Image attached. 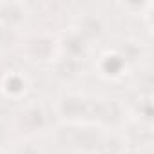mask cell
<instances>
[{"label": "cell", "instance_id": "obj_1", "mask_svg": "<svg viewBox=\"0 0 154 154\" xmlns=\"http://www.w3.org/2000/svg\"><path fill=\"white\" fill-rule=\"evenodd\" d=\"M103 136H105V132L102 131V127L93 125V123L63 122L54 131V141L58 147L72 149V150L85 152V154L98 152V149L103 141Z\"/></svg>", "mask_w": 154, "mask_h": 154}, {"label": "cell", "instance_id": "obj_2", "mask_svg": "<svg viewBox=\"0 0 154 154\" xmlns=\"http://www.w3.org/2000/svg\"><path fill=\"white\" fill-rule=\"evenodd\" d=\"M24 53L27 60L35 63H53L60 53H58V38L47 33H36L31 35L24 44Z\"/></svg>", "mask_w": 154, "mask_h": 154}, {"label": "cell", "instance_id": "obj_3", "mask_svg": "<svg viewBox=\"0 0 154 154\" xmlns=\"http://www.w3.org/2000/svg\"><path fill=\"white\" fill-rule=\"evenodd\" d=\"M89 98L80 93H65L56 102V114L67 123H82V118H87Z\"/></svg>", "mask_w": 154, "mask_h": 154}, {"label": "cell", "instance_id": "obj_4", "mask_svg": "<svg viewBox=\"0 0 154 154\" xmlns=\"http://www.w3.org/2000/svg\"><path fill=\"white\" fill-rule=\"evenodd\" d=\"M76 35H80L89 45L91 42L102 38V35L105 33V22L100 15H94V13H84L80 15L78 18L74 20V26L71 27Z\"/></svg>", "mask_w": 154, "mask_h": 154}, {"label": "cell", "instance_id": "obj_5", "mask_svg": "<svg viewBox=\"0 0 154 154\" xmlns=\"http://www.w3.org/2000/svg\"><path fill=\"white\" fill-rule=\"evenodd\" d=\"M89 44L80 36L76 35L72 29H67L60 38H58V53L60 56H67L72 60L84 62L89 54Z\"/></svg>", "mask_w": 154, "mask_h": 154}, {"label": "cell", "instance_id": "obj_6", "mask_svg": "<svg viewBox=\"0 0 154 154\" xmlns=\"http://www.w3.org/2000/svg\"><path fill=\"white\" fill-rule=\"evenodd\" d=\"M27 20V6L24 2H0V26L8 31L20 29Z\"/></svg>", "mask_w": 154, "mask_h": 154}, {"label": "cell", "instance_id": "obj_7", "mask_svg": "<svg viewBox=\"0 0 154 154\" xmlns=\"http://www.w3.org/2000/svg\"><path fill=\"white\" fill-rule=\"evenodd\" d=\"M47 125V114L40 103L26 105L17 116V127L24 132H36Z\"/></svg>", "mask_w": 154, "mask_h": 154}, {"label": "cell", "instance_id": "obj_8", "mask_svg": "<svg viewBox=\"0 0 154 154\" xmlns=\"http://www.w3.org/2000/svg\"><path fill=\"white\" fill-rule=\"evenodd\" d=\"M4 94L9 98H20L27 93L29 89V80L20 72V71H8L4 72V78L0 82Z\"/></svg>", "mask_w": 154, "mask_h": 154}, {"label": "cell", "instance_id": "obj_9", "mask_svg": "<svg viewBox=\"0 0 154 154\" xmlns=\"http://www.w3.org/2000/svg\"><path fill=\"white\" fill-rule=\"evenodd\" d=\"M53 71H54V76L58 80L71 82V80L78 78V76L82 74L84 65L78 60H72V58H67V56H58L53 62Z\"/></svg>", "mask_w": 154, "mask_h": 154}, {"label": "cell", "instance_id": "obj_10", "mask_svg": "<svg viewBox=\"0 0 154 154\" xmlns=\"http://www.w3.org/2000/svg\"><path fill=\"white\" fill-rule=\"evenodd\" d=\"M100 72L107 78H118L122 76V71L127 67V62L123 60V56L114 49V51H107L102 58H100Z\"/></svg>", "mask_w": 154, "mask_h": 154}, {"label": "cell", "instance_id": "obj_11", "mask_svg": "<svg viewBox=\"0 0 154 154\" xmlns=\"http://www.w3.org/2000/svg\"><path fill=\"white\" fill-rule=\"evenodd\" d=\"M134 112L138 114V120L136 122H141L145 125H150L152 123V114H154V109H152V94L140 93V96L136 100V105H134Z\"/></svg>", "mask_w": 154, "mask_h": 154}, {"label": "cell", "instance_id": "obj_12", "mask_svg": "<svg viewBox=\"0 0 154 154\" xmlns=\"http://www.w3.org/2000/svg\"><path fill=\"white\" fill-rule=\"evenodd\" d=\"M15 154H42V152L35 143H24L22 147H18L15 150Z\"/></svg>", "mask_w": 154, "mask_h": 154}, {"label": "cell", "instance_id": "obj_13", "mask_svg": "<svg viewBox=\"0 0 154 154\" xmlns=\"http://www.w3.org/2000/svg\"><path fill=\"white\" fill-rule=\"evenodd\" d=\"M11 36H13V31H8V29H4L2 26H0V49H4V47L9 45Z\"/></svg>", "mask_w": 154, "mask_h": 154}, {"label": "cell", "instance_id": "obj_14", "mask_svg": "<svg viewBox=\"0 0 154 154\" xmlns=\"http://www.w3.org/2000/svg\"><path fill=\"white\" fill-rule=\"evenodd\" d=\"M8 138H9V132H8V127H6V123L0 120V147H2L6 141H8Z\"/></svg>", "mask_w": 154, "mask_h": 154}, {"label": "cell", "instance_id": "obj_15", "mask_svg": "<svg viewBox=\"0 0 154 154\" xmlns=\"http://www.w3.org/2000/svg\"><path fill=\"white\" fill-rule=\"evenodd\" d=\"M2 78H4V71L0 69V82H2Z\"/></svg>", "mask_w": 154, "mask_h": 154}, {"label": "cell", "instance_id": "obj_16", "mask_svg": "<svg viewBox=\"0 0 154 154\" xmlns=\"http://www.w3.org/2000/svg\"><path fill=\"white\" fill-rule=\"evenodd\" d=\"M0 154H2V150H0Z\"/></svg>", "mask_w": 154, "mask_h": 154}]
</instances>
